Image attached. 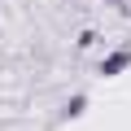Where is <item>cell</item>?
Returning <instances> with one entry per match:
<instances>
[]
</instances>
